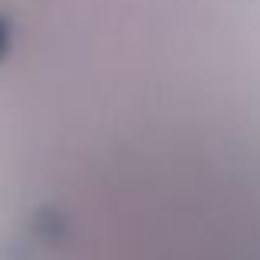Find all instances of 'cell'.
Wrapping results in <instances>:
<instances>
[{
	"label": "cell",
	"mask_w": 260,
	"mask_h": 260,
	"mask_svg": "<svg viewBox=\"0 0 260 260\" xmlns=\"http://www.w3.org/2000/svg\"><path fill=\"white\" fill-rule=\"evenodd\" d=\"M7 50V26H4V20H0V53Z\"/></svg>",
	"instance_id": "6da1fadb"
}]
</instances>
